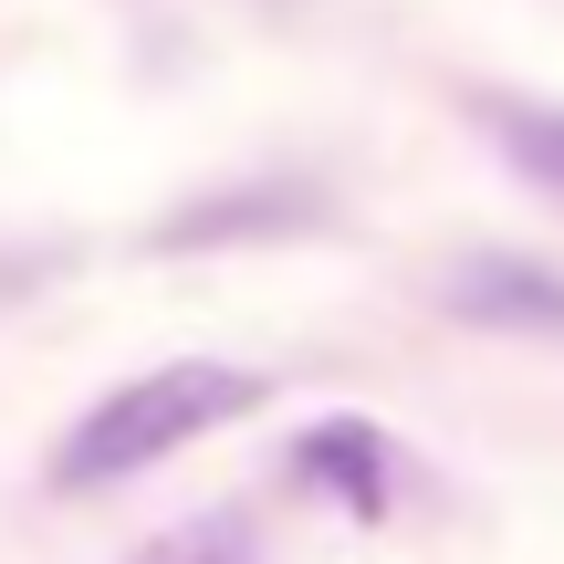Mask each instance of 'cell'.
Segmentation results:
<instances>
[{
    "instance_id": "obj_1",
    "label": "cell",
    "mask_w": 564,
    "mask_h": 564,
    "mask_svg": "<svg viewBox=\"0 0 564 564\" xmlns=\"http://www.w3.org/2000/svg\"><path fill=\"white\" fill-rule=\"evenodd\" d=\"M251 408H262V377H251V366L178 356V366H158V377H126L116 398L84 408V419L63 429V449H53V481H63V491H105V481H126V470L167 460V449L209 440V429L251 419Z\"/></svg>"
},
{
    "instance_id": "obj_3",
    "label": "cell",
    "mask_w": 564,
    "mask_h": 564,
    "mask_svg": "<svg viewBox=\"0 0 564 564\" xmlns=\"http://www.w3.org/2000/svg\"><path fill=\"white\" fill-rule=\"evenodd\" d=\"M449 314L502 324V335H564V272L523 262V251H470L449 272Z\"/></svg>"
},
{
    "instance_id": "obj_6",
    "label": "cell",
    "mask_w": 564,
    "mask_h": 564,
    "mask_svg": "<svg viewBox=\"0 0 564 564\" xmlns=\"http://www.w3.org/2000/svg\"><path fill=\"white\" fill-rule=\"evenodd\" d=\"M137 564H262V533L241 523V512H199V523H178V533H158Z\"/></svg>"
},
{
    "instance_id": "obj_2",
    "label": "cell",
    "mask_w": 564,
    "mask_h": 564,
    "mask_svg": "<svg viewBox=\"0 0 564 564\" xmlns=\"http://www.w3.org/2000/svg\"><path fill=\"white\" fill-rule=\"evenodd\" d=\"M293 481H314L324 502H345L356 523H377V512H398V449H387L366 419H324V429L293 440Z\"/></svg>"
},
{
    "instance_id": "obj_4",
    "label": "cell",
    "mask_w": 564,
    "mask_h": 564,
    "mask_svg": "<svg viewBox=\"0 0 564 564\" xmlns=\"http://www.w3.org/2000/svg\"><path fill=\"white\" fill-rule=\"evenodd\" d=\"M470 116H481V137L564 209V105H533V95H470Z\"/></svg>"
},
{
    "instance_id": "obj_5",
    "label": "cell",
    "mask_w": 564,
    "mask_h": 564,
    "mask_svg": "<svg viewBox=\"0 0 564 564\" xmlns=\"http://www.w3.org/2000/svg\"><path fill=\"white\" fill-rule=\"evenodd\" d=\"M282 220H314V188H230V199H199L188 220H167V241H230V230H282Z\"/></svg>"
}]
</instances>
